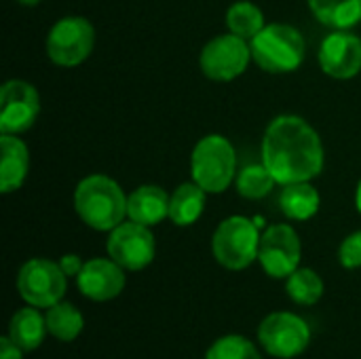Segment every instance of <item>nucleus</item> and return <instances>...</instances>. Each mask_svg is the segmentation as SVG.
<instances>
[{"instance_id": "obj_1", "label": "nucleus", "mask_w": 361, "mask_h": 359, "mask_svg": "<svg viewBox=\"0 0 361 359\" xmlns=\"http://www.w3.org/2000/svg\"><path fill=\"white\" fill-rule=\"evenodd\" d=\"M262 163L286 186L322 176L326 150L317 129L298 114L275 116L262 135Z\"/></svg>"}, {"instance_id": "obj_2", "label": "nucleus", "mask_w": 361, "mask_h": 359, "mask_svg": "<svg viewBox=\"0 0 361 359\" xmlns=\"http://www.w3.org/2000/svg\"><path fill=\"white\" fill-rule=\"evenodd\" d=\"M127 197L110 176L91 174L74 188V209L89 229L110 233L127 218Z\"/></svg>"}, {"instance_id": "obj_3", "label": "nucleus", "mask_w": 361, "mask_h": 359, "mask_svg": "<svg viewBox=\"0 0 361 359\" xmlns=\"http://www.w3.org/2000/svg\"><path fill=\"white\" fill-rule=\"evenodd\" d=\"M254 63L269 74L296 72L307 57V42L298 28L290 23H269L250 40Z\"/></svg>"}, {"instance_id": "obj_4", "label": "nucleus", "mask_w": 361, "mask_h": 359, "mask_svg": "<svg viewBox=\"0 0 361 359\" xmlns=\"http://www.w3.org/2000/svg\"><path fill=\"white\" fill-rule=\"evenodd\" d=\"M190 174L207 195L228 190L237 180V152L231 140L220 133L203 135L192 148Z\"/></svg>"}, {"instance_id": "obj_5", "label": "nucleus", "mask_w": 361, "mask_h": 359, "mask_svg": "<svg viewBox=\"0 0 361 359\" xmlns=\"http://www.w3.org/2000/svg\"><path fill=\"white\" fill-rule=\"evenodd\" d=\"M260 233L254 220L245 216L224 218L212 237V254L216 262L228 271H243L258 260Z\"/></svg>"}, {"instance_id": "obj_6", "label": "nucleus", "mask_w": 361, "mask_h": 359, "mask_svg": "<svg viewBox=\"0 0 361 359\" xmlns=\"http://www.w3.org/2000/svg\"><path fill=\"white\" fill-rule=\"evenodd\" d=\"M95 47V28L87 17L68 15L57 19L44 40L47 57L61 68H74L89 59Z\"/></svg>"}, {"instance_id": "obj_7", "label": "nucleus", "mask_w": 361, "mask_h": 359, "mask_svg": "<svg viewBox=\"0 0 361 359\" xmlns=\"http://www.w3.org/2000/svg\"><path fill=\"white\" fill-rule=\"evenodd\" d=\"M66 290L68 275L61 271L59 262L47 258H32L23 262V267L17 273L19 296L36 309H49L61 303Z\"/></svg>"}, {"instance_id": "obj_8", "label": "nucleus", "mask_w": 361, "mask_h": 359, "mask_svg": "<svg viewBox=\"0 0 361 359\" xmlns=\"http://www.w3.org/2000/svg\"><path fill=\"white\" fill-rule=\"evenodd\" d=\"M252 61L250 40L239 38L237 34L214 36L199 53V68L203 76L216 83H231L239 78Z\"/></svg>"}, {"instance_id": "obj_9", "label": "nucleus", "mask_w": 361, "mask_h": 359, "mask_svg": "<svg viewBox=\"0 0 361 359\" xmlns=\"http://www.w3.org/2000/svg\"><path fill=\"white\" fill-rule=\"evenodd\" d=\"M258 341L273 358H298L311 343V328L302 317L288 311H277L262 320L258 328Z\"/></svg>"}, {"instance_id": "obj_10", "label": "nucleus", "mask_w": 361, "mask_h": 359, "mask_svg": "<svg viewBox=\"0 0 361 359\" xmlns=\"http://www.w3.org/2000/svg\"><path fill=\"white\" fill-rule=\"evenodd\" d=\"M302 258V243L290 224H273L260 237L258 262L269 277L288 279Z\"/></svg>"}, {"instance_id": "obj_11", "label": "nucleus", "mask_w": 361, "mask_h": 359, "mask_svg": "<svg viewBox=\"0 0 361 359\" xmlns=\"http://www.w3.org/2000/svg\"><path fill=\"white\" fill-rule=\"evenodd\" d=\"M40 114L38 89L21 78H11L0 89V133L21 135Z\"/></svg>"}, {"instance_id": "obj_12", "label": "nucleus", "mask_w": 361, "mask_h": 359, "mask_svg": "<svg viewBox=\"0 0 361 359\" xmlns=\"http://www.w3.org/2000/svg\"><path fill=\"white\" fill-rule=\"evenodd\" d=\"M106 250L108 256L125 271H142L154 260L157 241L150 226L129 220L110 231Z\"/></svg>"}, {"instance_id": "obj_13", "label": "nucleus", "mask_w": 361, "mask_h": 359, "mask_svg": "<svg viewBox=\"0 0 361 359\" xmlns=\"http://www.w3.org/2000/svg\"><path fill=\"white\" fill-rule=\"evenodd\" d=\"M317 59L328 76L336 80L355 78L361 72V38L349 30H334L324 38Z\"/></svg>"}, {"instance_id": "obj_14", "label": "nucleus", "mask_w": 361, "mask_h": 359, "mask_svg": "<svg viewBox=\"0 0 361 359\" xmlns=\"http://www.w3.org/2000/svg\"><path fill=\"white\" fill-rule=\"evenodd\" d=\"M125 269L112 258H91L76 275L78 292L93 303H108L125 290Z\"/></svg>"}, {"instance_id": "obj_15", "label": "nucleus", "mask_w": 361, "mask_h": 359, "mask_svg": "<svg viewBox=\"0 0 361 359\" xmlns=\"http://www.w3.org/2000/svg\"><path fill=\"white\" fill-rule=\"evenodd\" d=\"M30 171V148L13 133L0 135V193L11 195L19 190Z\"/></svg>"}, {"instance_id": "obj_16", "label": "nucleus", "mask_w": 361, "mask_h": 359, "mask_svg": "<svg viewBox=\"0 0 361 359\" xmlns=\"http://www.w3.org/2000/svg\"><path fill=\"white\" fill-rule=\"evenodd\" d=\"M171 195L157 184H142L127 197V218L144 226H157L169 218Z\"/></svg>"}, {"instance_id": "obj_17", "label": "nucleus", "mask_w": 361, "mask_h": 359, "mask_svg": "<svg viewBox=\"0 0 361 359\" xmlns=\"http://www.w3.org/2000/svg\"><path fill=\"white\" fill-rule=\"evenodd\" d=\"M322 207V195L311 182L286 184L279 193V209L288 220H311Z\"/></svg>"}, {"instance_id": "obj_18", "label": "nucleus", "mask_w": 361, "mask_h": 359, "mask_svg": "<svg viewBox=\"0 0 361 359\" xmlns=\"http://www.w3.org/2000/svg\"><path fill=\"white\" fill-rule=\"evenodd\" d=\"M47 320L44 315L38 313L36 307H25V309H19L13 317H11V324H8V339L23 351V353H30V351H36L44 336H47Z\"/></svg>"}, {"instance_id": "obj_19", "label": "nucleus", "mask_w": 361, "mask_h": 359, "mask_svg": "<svg viewBox=\"0 0 361 359\" xmlns=\"http://www.w3.org/2000/svg\"><path fill=\"white\" fill-rule=\"evenodd\" d=\"M207 193L192 180L180 184L171 193L169 201V220L176 226H192L205 212Z\"/></svg>"}, {"instance_id": "obj_20", "label": "nucleus", "mask_w": 361, "mask_h": 359, "mask_svg": "<svg viewBox=\"0 0 361 359\" xmlns=\"http://www.w3.org/2000/svg\"><path fill=\"white\" fill-rule=\"evenodd\" d=\"M309 8L332 30H351L361 21V0H309Z\"/></svg>"}, {"instance_id": "obj_21", "label": "nucleus", "mask_w": 361, "mask_h": 359, "mask_svg": "<svg viewBox=\"0 0 361 359\" xmlns=\"http://www.w3.org/2000/svg\"><path fill=\"white\" fill-rule=\"evenodd\" d=\"M44 320H47L49 334L55 336L57 341H63V343H70V341L78 339V334L85 328L82 313L72 303H63V300L49 307L47 313H44Z\"/></svg>"}, {"instance_id": "obj_22", "label": "nucleus", "mask_w": 361, "mask_h": 359, "mask_svg": "<svg viewBox=\"0 0 361 359\" xmlns=\"http://www.w3.org/2000/svg\"><path fill=\"white\" fill-rule=\"evenodd\" d=\"M226 25L228 32L237 34L239 38L252 40L262 32L267 23H264V13L258 4L250 0H237L226 11Z\"/></svg>"}, {"instance_id": "obj_23", "label": "nucleus", "mask_w": 361, "mask_h": 359, "mask_svg": "<svg viewBox=\"0 0 361 359\" xmlns=\"http://www.w3.org/2000/svg\"><path fill=\"white\" fill-rule=\"evenodd\" d=\"M288 296L302 307H313L324 296V279L309 267H298L286 281Z\"/></svg>"}, {"instance_id": "obj_24", "label": "nucleus", "mask_w": 361, "mask_h": 359, "mask_svg": "<svg viewBox=\"0 0 361 359\" xmlns=\"http://www.w3.org/2000/svg\"><path fill=\"white\" fill-rule=\"evenodd\" d=\"M275 184L277 182H275L273 174L267 169L264 163H250V165H245L237 174V180H235L237 193L243 199H250V201H258V199L269 197L271 190L275 188Z\"/></svg>"}, {"instance_id": "obj_25", "label": "nucleus", "mask_w": 361, "mask_h": 359, "mask_svg": "<svg viewBox=\"0 0 361 359\" xmlns=\"http://www.w3.org/2000/svg\"><path fill=\"white\" fill-rule=\"evenodd\" d=\"M205 359H262L254 343H250L243 336L228 334L218 339L209 349Z\"/></svg>"}, {"instance_id": "obj_26", "label": "nucleus", "mask_w": 361, "mask_h": 359, "mask_svg": "<svg viewBox=\"0 0 361 359\" xmlns=\"http://www.w3.org/2000/svg\"><path fill=\"white\" fill-rule=\"evenodd\" d=\"M338 260L345 269H361V231L347 235L338 248Z\"/></svg>"}, {"instance_id": "obj_27", "label": "nucleus", "mask_w": 361, "mask_h": 359, "mask_svg": "<svg viewBox=\"0 0 361 359\" xmlns=\"http://www.w3.org/2000/svg\"><path fill=\"white\" fill-rule=\"evenodd\" d=\"M82 260H80V256H76V254H66L61 260H59V267H61V271L68 275V277H76L78 273H80V269H82Z\"/></svg>"}, {"instance_id": "obj_28", "label": "nucleus", "mask_w": 361, "mask_h": 359, "mask_svg": "<svg viewBox=\"0 0 361 359\" xmlns=\"http://www.w3.org/2000/svg\"><path fill=\"white\" fill-rule=\"evenodd\" d=\"M21 353L23 351L8 336H2L0 339V359H23Z\"/></svg>"}, {"instance_id": "obj_29", "label": "nucleus", "mask_w": 361, "mask_h": 359, "mask_svg": "<svg viewBox=\"0 0 361 359\" xmlns=\"http://www.w3.org/2000/svg\"><path fill=\"white\" fill-rule=\"evenodd\" d=\"M355 205H357V212L361 214V180L357 184V190H355Z\"/></svg>"}, {"instance_id": "obj_30", "label": "nucleus", "mask_w": 361, "mask_h": 359, "mask_svg": "<svg viewBox=\"0 0 361 359\" xmlns=\"http://www.w3.org/2000/svg\"><path fill=\"white\" fill-rule=\"evenodd\" d=\"M19 4H23V6H36V4H40L42 0H17Z\"/></svg>"}]
</instances>
